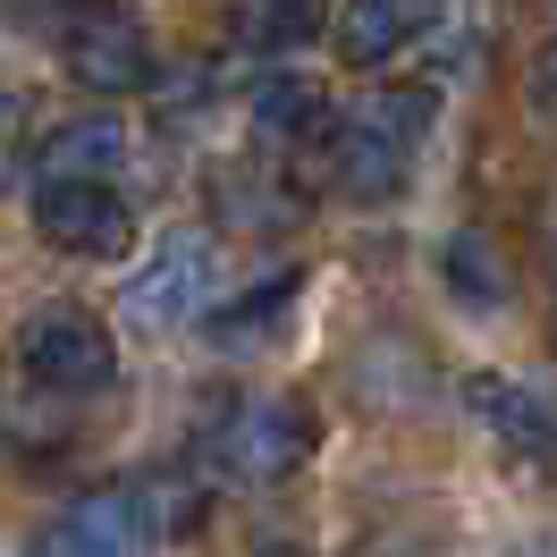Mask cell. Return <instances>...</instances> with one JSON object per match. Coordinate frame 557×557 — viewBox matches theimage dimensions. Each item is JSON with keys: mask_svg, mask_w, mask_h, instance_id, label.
<instances>
[{"mask_svg": "<svg viewBox=\"0 0 557 557\" xmlns=\"http://www.w3.org/2000/svg\"><path fill=\"white\" fill-rule=\"evenodd\" d=\"M465 397H473V414H482L490 440H507V448H523V456H549L557 448V397H549V388L490 372V381H473Z\"/></svg>", "mask_w": 557, "mask_h": 557, "instance_id": "obj_10", "label": "cell"}, {"mask_svg": "<svg viewBox=\"0 0 557 557\" xmlns=\"http://www.w3.org/2000/svg\"><path fill=\"white\" fill-rule=\"evenodd\" d=\"M431 110H440V102H431V85H372L347 119H355V127H372L381 144H397V152H414V144L431 136Z\"/></svg>", "mask_w": 557, "mask_h": 557, "instance_id": "obj_15", "label": "cell"}, {"mask_svg": "<svg viewBox=\"0 0 557 557\" xmlns=\"http://www.w3.org/2000/svg\"><path fill=\"white\" fill-rule=\"evenodd\" d=\"M17 363L35 372L42 388H60V397H85V388H110L119 372V347H110V330L85 305H51L17 330Z\"/></svg>", "mask_w": 557, "mask_h": 557, "instance_id": "obj_3", "label": "cell"}, {"mask_svg": "<svg viewBox=\"0 0 557 557\" xmlns=\"http://www.w3.org/2000/svg\"><path fill=\"white\" fill-rule=\"evenodd\" d=\"M330 186L338 195H355V203H388L397 186H406V170H414V152H397V144H381L372 127H355V119H330Z\"/></svg>", "mask_w": 557, "mask_h": 557, "instance_id": "obj_11", "label": "cell"}, {"mask_svg": "<svg viewBox=\"0 0 557 557\" xmlns=\"http://www.w3.org/2000/svg\"><path fill=\"white\" fill-rule=\"evenodd\" d=\"M313 456V406L305 397H253L211 431V465L228 482H287Z\"/></svg>", "mask_w": 557, "mask_h": 557, "instance_id": "obj_2", "label": "cell"}, {"mask_svg": "<svg viewBox=\"0 0 557 557\" xmlns=\"http://www.w3.org/2000/svg\"><path fill=\"white\" fill-rule=\"evenodd\" d=\"M440 26V0H347L338 9V60L347 69H381L406 42H422Z\"/></svg>", "mask_w": 557, "mask_h": 557, "instance_id": "obj_9", "label": "cell"}, {"mask_svg": "<svg viewBox=\"0 0 557 557\" xmlns=\"http://www.w3.org/2000/svg\"><path fill=\"white\" fill-rule=\"evenodd\" d=\"M523 94H532V110H541V119H557V35L532 51V76H523Z\"/></svg>", "mask_w": 557, "mask_h": 557, "instance_id": "obj_17", "label": "cell"}, {"mask_svg": "<svg viewBox=\"0 0 557 557\" xmlns=\"http://www.w3.org/2000/svg\"><path fill=\"white\" fill-rule=\"evenodd\" d=\"M211 287H220V245H211V228H170V237L152 245V262L119 287V313L161 338V330H186V321L203 313Z\"/></svg>", "mask_w": 557, "mask_h": 557, "instance_id": "obj_1", "label": "cell"}, {"mask_svg": "<svg viewBox=\"0 0 557 557\" xmlns=\"http://www.w3.org/2000/svg\"><path fill=\"white\" fill-rule=\"evenodd\" d=\"M35 228L51 253H76V262H119L136 245V211L119 186H42L35 195Z\"/></svg>", "mask_w": 557, "mask_h": 557, "instance_id": "obj_5", "label": "cell"}, {"mask_svg": "<svg viewBox=\"0 0 557 557\" xmlns=\"http://www.w3.org/2000/svg\"><path fill=\"white\" fill-rule=\"evenodd\" d=\"M119 152H127V127H119L110 110H85V119H60V127L35 144V177L42 186H110Z\"/></svg>", "mask_w": 557, "mask_h": 557, "instance_id": "obj_7", "label": "cell"}, {"mask_svg": "<svg viewBox=\"0 0 557 557\" xmlns=\"http://www.w3.org/2000/svg\"><path fill=\"white\" fill-rule=\"evenodd\" d=\"M60 60H69V76L85 94H136V85H152V35H144L127 9H110V0L69 17Z\"/></svg>", "mask_w": 557, "mask_h": 557, "instance_id": "obj_4", "label": "cell"}, {"mask_svg": "<svg viewBox=\"0 0 557 557\" xmlns=\"http://www.w3.org/2000/svg\"><path fill=\"white\" fill-rule=\"evenodd\" d=\"M127 498H136V523H144L152 549H170V541H186V532L203 523V490L186 482V473H136Z\"/></svg>", "mask_w": 557, "mask_h": 557, "instance_id": "obj_14", "label": "cell"}, {"mask_svg": "<svg viewBox=\"0 0 557 557\" xmlns=\"http://www.w3.org/2000/svg\"><path fill=\"white\" fill-rule=\"evenodd\" d=\"M330 94H321L313 76H262L253 94H245V127H253V144H271V152H296V144H321L330 136Z\"/></svg>", "mask_w": 557, "mask_h": 557, "instance_id": "obj_8", "label": "cell"}, {"mask_svg": "<svg viewBox=\"0 0 557 557\" xmlns=\"http://www.w3.org/2000/svg\"><path fill=\"white\" fill-rule=\"evenodd\" d=\"M262 557H305V549H262Z\"/></svg>", "mask_w": 557, "mask_h": 557, "instance_id": "obj_19", "label": "cell"}, {"mask_svg": "<svg viewBox=\"0 0 557 557\" xmlns=\"http://www.w3.org/2000/svg\"><path fill=\"white\" fill-rule=\"evenodd\" d=\"M296 296H305V278L296 271H271V278H253L245 296H228L220 313H211V347L220 355H262L287 330V313H296Z\"/></svg>", "mask_w": 557, "mask_h": 557, "instance_id": "obj_12", "label": "cell"}, {"mask_svg": "<svg viewBox=\"0 0 557 557\" xmlns=\"http://www.w3.org/2000/svg\"><path fill=\"white\" fill-rule=\"evenodd\" d=\"M321 26V0H245L237 35L262 42V51H296V42Z\"/></svg>", "mask_w": 557, "mask_h": 557, "instance_id": "obj_16", "label": "cell"}, {"mask_svg": "<svg viewBox=\"0 0 557 557\" xmlns=\"http://www.w3.org/2000/svg\"><path fill=\"white\" fill-rule=\"evenodd\" d=\"M144 549H152V541H144L136 498H127V482H119V490H85V498H69V507L35 532V549H26V557H144Z\"/></svg>", "mask_w": 557, "mask_h": 557, "instance_id": "obj_6", "label": "cell"}, {"mask_svg": "<svg viewBox=\"0 0 557 557\" xmlns=\"http://www.w3.org/2000/svg\"><path fill=\"white\" fill-rule=\"evenodd\" d=\"M549 321H557V278H549Z\"/></svg>", "mask_w": 557, "mask_h": 557, "instance_id": "obj_18", "label": "cell"}, {"mask_svg": "<svg viewBox=\"0 0 557 557\" xmlns=\"http://www.w3.org/2000/svg\"><path fill=\"white\" fill-rule=\"evenodd\" d=\"M440 278H448L456 305H473V313H498V305H507V253H498L482 228H456V237H448Z\"/></svg>", "mask_w": 557, "mask_h": 557, "instance_id": "obj_13", "label": "cell"}]
</instances>
